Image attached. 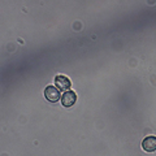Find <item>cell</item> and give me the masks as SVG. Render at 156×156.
Instances as JSON below:
<instances>
[{
    "instance_id": "7a4b0ae2",
    "label": "cell",
    "mask_w": 156,
    "mask_h": 156,
    "mask_svg": "<svg viewBox=\"0 0 156 156\" xmlns=\"http://www.w3.org/2000/svg\"><path fill=\"white\" fill-rule=\"evenodd\" d=\"M55 83H56V87L58 90H62V91H66V90H69L70 89V81H69V78L65 77V76H57L55 78Z\"/></svg>"
},
{
    "instance_id": "277c9868",
    "label": "cell",
    "mask_w": 156,
    "mask_h": 156,
    "mask_svg": "<svg viewBox=\"0 0 156 156\" xmlns=\"http://www.w3.org/2000/svg\"><path fill=\"white\" fill-rule=\"evenodd\" d=\"M76 100H77V95L74 91H66L65 94H62L61 103L64 107H72L76 103Z\"/></svg>"
},
{
    "instance_id": "3957f363",
    "label": "cell",
    "mask_w": 156,
    "mask_h": 156,
    "mask_svg": "<svg viewBox=\"0 0 156 156\" xmlns=\"http://www.w3.org/2000/svg\"><path fill=\"white\" fill-rule=\"evenodd\" d=\"M142 147L144 151H147V152H154L156 150V136H154V135L146 136L142 142Z\"/></svg>"
},
{
    "instance_id": "6da1fadb",
    "label": "cell",
    "mask_w": 156,
    "mask_h": 156,
    "mask_svg": "<svg viewBox=\"0 0 156 156\" xmlns=\"http://www.w3.org/2000/svg\"><path fill=\"white\" fill-rule=\"evenodd\" d=\"M44 96L48 101L56 103V101L60 99V92H58V89L55 86H47L44 90Z\"/></svg>"
}]
</instances>
